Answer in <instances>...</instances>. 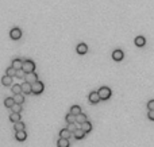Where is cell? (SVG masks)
<instances>
[{"label": "cell", "mask_w": 154, "mask_h": 147, "mask_svg": "<svg viewBox=\"0 0 154 147\" xmlns=\"http://www.w3.org/2000/svg\"><path fill=\"white\" fill-rule=\"evenodd\" d=\"M97 95H99V97H100V100H108V98L111 97L112 92L108 87H102L97 91Z\"/></svg>", "instance_id": "obj_1"}, {"label": "cell", "mask_w": 154, "mask_h": 147, "mask_svg": "<svg viewBox=\"0 0 154 147\" xmlns=\"http://www.w3.org/2000/svg\"><path fill=\"white\" fill-rule=\"evenodd\" d=\"M43 84L41 82V81H35V82H32L31 84V93H34V95H41L43 92Z\"/></svg>", "instance_id": "obj_2"}, {"label": "cell", "mask_w": 154, "mask_h": 147, "mask_svg": "<svg viewBox=\"0 0 154 147\" xmlns=\"http://www.w3.org/2000/svg\"><path fill=\"white\" fill-rule=\"evenodd\" d=\"M22 69L25 70V73H30V72H34V70H35V63L32 62L31 60H26V61H23Z\"/></svg>", "instance_id": "obj_3"}, {"label": "cell", "mask_w": 154, "mask_h": 147, "mask_svg": "<svg viewBox=\"0 0 154 147\" xmlns=\"http://www.w3.org/2000/svg\"><path fill=\"white\" fill-rule=\"evenodd\" d=\"M25 78L27 82H30V84H32V82H35V81H38V76H37V73L35 72H30V73H26L25 74Z\"/></svg>", "instance_id": "obj_4"}, {"label": "cell", "mask_w": 154, "mask_h": 147, "mask_svg": "<svg viewBox=\"0 0 154 147\" xmlns=\"http://www.w3.org/2000/svg\"><path fill=\"white\" fill-rule=\"evenodd\" d=\"M10 37L11 39H14V41H18V39H20L22 38V31H20V28H12L10 31Z\"/></svg>", "instance_id": "obj_5"}, {"label": "cell", "mask_w": 154, "mask_h": 147, "mask_svg": "<svg viewBox=\"0 0 154 147\" xmlns=\"http://www.w3.org/2000/svg\"><path fill=\"white\" fill-rule=\"evenodd\" d=\"M20 89H22V93H23V95H30V93H31V84L27 82V81H25V82L20 85Z\"/></svg>", "instance_id": "obj_6"}, {"label": "cell", "mask_w": 154, "mask_h": 147, "mask_svg": "<svg viewBox=\"0 0 154 147\" xmlns=\"http://www.w3.org/2000/svg\"><path fill=\"white\" fill-rule=\"evenodd\" d=\"M112 58H114V61H122L123 58H124V53L122 51V50H114V53H112Z\"/></svg>", "instance_id": "obj_7"}, {"label": "cell", "mask_w": 154, "mask_h": 147, "mask_svg": "<svg viewBox=\"0 0 154 147\" xmlns=\"http://www.w3.org/2000/svg\"><path fill=\"white\" fill-rule=\"evenodd\" d=\"M134 43H135V46H138V47H143V46L146 45V38H145V37H142V35H139V37H135V39H134Z\"/></svg>", "instance_id": "obj_8"}, {"label": "cell", "mask_w": 154, "mask_h": 147, "mask_svg": "<svg viewBox=\"0 0 154 147\" xmlns=\"http://www.w3.org/2000/svg\"><path fill=\"white\" fill-rule=\"evenodd\" d=\"M88 98H89V103H92V104H97V103L100 101V97H99L97 92H91L89 96H88Z\"/></svg>", "instance_id": "obj_9"}, {"label": "cell", "mask_w": 154, "mask_h": 147, "mask_svg": "<svg viewBox=\"0 0 154 147\" xmlns=\"http://www.w3.org/2000/svg\"><path fill=\"white\" fill-rule=\"evenodd\" d=\"M72 135H73V136L76 138L77 140H80V139H83V138L85 136V132L81 130V128H76V130L72 132Z\"/></svg>", "instance_id": "obj_10"}, {"label": "cell", "mask_w": 154, "mask_h": 147, "mask_svg": "<svg viewBox=\"0 0 154 147\" xmlns=\"http://www.w3.org/2000/svg\"><path fill=\"white\" fill-rule=\"evenodd\" d=\"M76 50H77L78 54H87L88 53V46L85 45V43H78L77 47H76Z\"/></svg>", "instance_id": "obj_11"}, {"label": "cell", "mask_w": 154, "mask_h": 147, "mask_svg": "<svg viewBox=\"0 0 154 147\" xmlns=\"http://www.w3.org/2000/svg\"><path fill=\"white\" fill-rule=\"evenodd\" d=\"M15 138H16V140H19V142H23V140H26V138H27V134H26L25 130L16 131V134H15Z\"/></svg>", "instance_id": "obj_12"}, {"label": "cell", "mask_w": 154, "mask_h": 147, "mask_svg": "<svg viewBox=\"0 0 154 147\" xmlns=\"http://www.w3.org/2000/svg\"><path fill=\"white\" fill-rule=\"evenodd\" d=\"M81 130L84 131L85 134L91 132V131H92V123H89L88 120H87V122H84V123H81Z\"/></svg>", "instance_id": "obj_13"}, {"label": "cell", "mask_w": 154, "mask_h": 147, "mask_svg": "<svg viewBox=\"0 0 154 147\" xmlns=\"http://www.w3.org/2000/svg\"><path fill=\"white\" fill-rule=\"evenodd\" d=\"M14 101L16 103V104H23L25 103V96H23V93H16V95H14Z\"/></svg>", "instance_id": "obj_14"}, {"label": "cell", "mask_w": 154, "mask_h": 147, "mask_svg": "<svg viewBox=\"0 0 154 147\" xmlns=\"http://www.w3.org/2000/svg\"><path fill=\"white\" fill-rule=\"evenodd\" d=\"M22 65H23V61L20 60V58H15L14 61H12V63H11V66L14 68V69H22Z\"/></svg>", "instance_id": "obj_15"}, {"label": "cell", "mask_w": 154, "mask_h": 147, "mask_svg": "<svg viewBox=\"0 0 154 147\" xmlns=\"http://www.w3.org/2000/svg\"><path fill=\"white\" fill-rule=\"evenodd\" d=\"M57 146L58 147H69L70 143H69V139H65V138H60L58 142H57Z\"/></svg>", "instance_id": "obj_16"}, {"label": "cell", "mask_w": 154, "mask_h": 147, "mask_svg": "<svg viewBox=\"0 0 154 147\" xmlns=\"http://www.w3.org/2000/svg\"><path fill=\"white\" fill-rule=\"evenodd\" d=\"M1 84L4 85V87H10L11 84H12V77H10V76H3V78H1Z\"/></svg>", "instance_id": "obj_17"}, {"label": "cell", "mask_w": 154, "mask_h": 147, "mask_svg": "<svg viewBox=\"0 0 154 147\" xmlns=\"http://www.w3.org/2000/svg\"><path fill=\"white\" fill-rule=\"evenodd\" d=\"M72 136V132H70L68 128H62V130L60 131V138H65V139H69V138Z\"/></svg>", "instance_id": "obj_18"}, {"label": "cell", "mask_w": 154, "mask_h": 147, "mask_svg": "<svg viewBox=\"0 0 154 147\" xmlns=\"http://www.w3.org/2000/svg\"><path fill=\"white\" fill-rule=\"evenodd\" d=\"M25 128H26L25 123H22L20 120H19V122H15V123H14V130H15V132H16V131H22V130H25Z\"/></svg>", "instance_id": "obj_19"}, {"label": "cell", "mask_w": 154, "mask_h": 147, "mask_svg": "<svg viewBox=\"0 0 154 147\" xmlns=\"http://www.w3.org/2000/svg\"><path fill=\"white\" fill-rule=\"evenodd\" d=\"M10 120H11L12 123L19 122V120H20V112H11V115H10Z\"/></svg>", "instance_id": "obj_20"}, {"label": "cell", "mask_w": 154, "mask_h": 147, "mask_svg": "<svg viewBox=\"0 0 154 147\" xmlns=\"http://www.w3.org/2000/svg\"><path fill=\"white\" fill-rule=\"evenodd\" d=\"M74 122L76 123H84V122H87V115H84V113H78V115H76V119H74Z\"/></svg>", "instance_id": "obj_21"}, {"label": "cell", "mask_w": 154, "mask_h": 147, "mask_svg": "<svg viewBox=\"0 0 154 147\" xmlns=\"http://www.w3.org/2000/svg\"><path fill=\"white\" fill-rule=\"evenodd\" d=\"M14 104H15V101H14V98H12V97H7L6 100H4V105H6L7 108H10V109H11V107H12Z\"/></svg>", "instance_id": "obj_22"}, {"label": "cell", "mask_w": 154, "mask_h": 147, "mask_svg": "<svg viewBox=\"0 0 154 147\" xmlns=\"http://www.w3.org/2000/svg\"><path fill=\"white\" fill-rule=\"evenodd\" d=\"M80 112H81V108L78 107V105H73V107L70 108V113H73L74 116H76V115H78Z\"/></svg>", "instance_id": "obj_23"}, {"label": "cell", "mask_w": 154, "mask_h": 147, "mask_svg": "<svg viewBox=\"0 0 154 147\" xmlns=\"http://www.w3.org/2000/svg\"><path fill=\"white\" fill-rule=\"evenodd\" d=\"M6 74H7V76H10V77H15V74H16V69H14L12 66L8 68L7 72H6Z\"/></svg>", "instance_id": "obj_24"}, {"label": "cell", "mask_w": 154, "mask_h": 147, "mask_svg": "<svg viewBox=\"0 0 154 147\" xmlns=\"http://www.w3.org/2000/svg\"><path fill=\"white\" fill-rule=\"evenodd\" d=\"M11 109H12V112H22V104H16V103H15V104L11 107Z\"/></svg>", "instance_id": "obj_25"}, {"label": "cell", "mask_w": 154, "mask_h": 147, "mask_svg": "<svg viewBox=\"0 0 154 147\" xmlns=\"http://www.w3.org/2000/svg\"><path fill=\"white\" fill-rule=\"evenodd\" d=\"M66 128L70 131V132H73V131L77 128V123H76V122H73V123H68V127H66Z\"/></svg>", "instance_id": "obj_26"}, {"label": "cell", "mask_w": 154, "mask_h": 147, "mask_svg": "<svg viewBox=\"0 0 154 147\" xmlns=\"http://www.w3.org/2000/svg\"><path fill=\"white\" fill-rule=\"evenodd\" d=\"M65 119H66V123H73L74 122V119H76V116L73 115V113H68L66 115V117H65Z\"/></svg>", "instance_id": "obj_27"}, {"label": "cell", "mask_w": 154, "mask_h": 147, "mask_svg": "<svg viewBox=\"0 0 154 147\" xmlns=\"http://www.w3.org/2000/svg\"><path fill=\"white\" fill-rule=\"evenodd\" d=\"M12 92H14V95H16V93H22V89H20V85L16 84L12 87Z\"/></svg>", "instance_id": "obj_28"}, {"label": "cell", "mask_w": 154, "mask_h": 147, "mask_svg": "<svg viewBox=\"0 0 154 147\" xmlns=\"http://www.w3.org/2000/svg\"><path fill=\"white\" fill-rule=\"evenodd\" d=\"M25 70H23V69H18L16 70V74H15V76H16V77L18 78H23V77H25Z\"/></svg>", "instance_id": "obj_29"}, {"label": "cell", "mask_w": 154, "mask_h": 147, "mask_svg": "<svg viewBox=\"0 0 154 147\" xmlns=\"http://www.w3.org/2000/svg\"><path fill=\"white\" fill-rule=\"evenodd\" d=\"M147 109L149 111H154V100H149L147 101Z\"/></svg>", "instance_id": "obj_30"}, {"label": "cell", "mask_w": 154, "mask_h": 147, "mask_svg": "<svg viewBox=\"0 0 154 147\" xmlns=\"http://www.w3.org/2000/svg\"><path fill=\"white\" fill-rule=\"evenodd\" d=\"M147 117L150 120H154V111H149V113H147Z\"/></svg>", "instance_id": "obj_31"}]
</instances>
